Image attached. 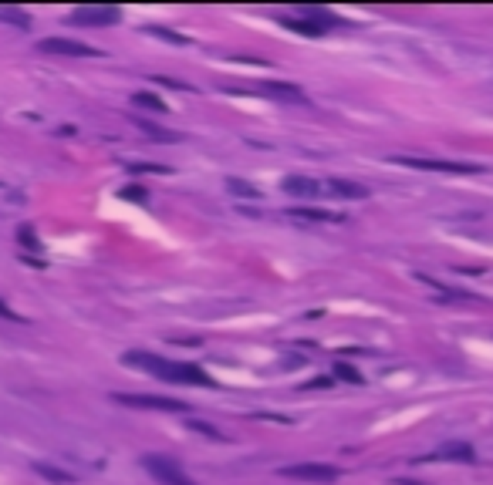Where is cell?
Listing matches in <instances>:
<instances>
[{
	"label": "cell",
	"instance_id": "cell-1",
	"mask_svg": "<svg viewBox=\"0 0 493 485\" xmlns=\"http://www.w3.org/2000/svg\"><path fill=\"white\" fill-rule=\"evenodd\" d=\"M122 364L139 371H149L156 374L159 381L169 384H193V388H213V378H207V371L196 368V364H186V361H172L162 358V354H149V351H132L122 358Z\"/></svg>",
	"mask_w": 493,
	"mask_h": 485
},
{
	"label": "cell",
	"instance_id": "cell-3",
	"mask_svg": "<svg viewBox=\"0 0 493 485\" xmlns=\"http://www.w3.org/2000/svg\"><path fill=\"white\" fill-rule=\"evenodd\" d=\"M395 166L405 169H422V172H450V176H473V172H483V166H473V162H446V159H415V155H395L389 159Z\"/></svg>",
	"mask_w": 493,
	"mask_h": 485
},
{
	"label": "cell",
	"instance_id": "cell-16",
	"mask_svg": "<svg viewBox=\"0 0 493 485\" xmlns=\"http://www.w3.org/2000/svg\"><path fill=\"white\" fill-rule=\"evenodd\" d=\"M287 216H294V219H311V223H338L335 213H314V209H294V213H287Z\"/></svg>",
	"mask_w": 493,
	"mask_h": 485
},
{
	"label": "cell",
	"instance_id": "cell-10",
	"mask_svg": "<svg viewBox=\"0 0 493 485\" xmlns=\"http://www.w3.org/2000/svg\"><path fill=\"white\" fill-rule=\"evenodd\" d=\"M325 192L338 196V199H368V189L358 186V182H345V179H328Z\"/></svg>",
	"mask_w": 493,
	"mask_h": 485
},
{
	"label": "cell",
	"instance_id": "cell-20",
	"mask_svg": "<svg viewBox=\"0 0 493 485\" xmlns=\"http://www.w3.org/2000/svg\"><path fill=\"white\" fill-rule=\"evenodd\" d=\"M190 428H193V432H199V435H207V438H220V432H217V428H213V425L193 422V425H190Z\"/></svg>",
	"mask_w": 493,
	"mask_h": 485
},
{
	"label": "cell",
	"instance_id": "cell-5",
	"mask_svg": "<svg viewBox=\"0 0 493 485\" xmlns=\"http://www.w3.org/2000/svg\"><path fill=\"white\" fill-rule=\"evenodd\" d=\"M281 475H284V479H298V482L328 485V482H335L341 472H338L335 465H325V462H298V465H284Z\"/></svg>",
	"mask_w": 493,
	"mask_h": 485
},
{
	"label": "cell",
	"instance_id": "cell-15",
	"mask_svg": "<svg viewBox=\"0 0 493 485\" xmlns=\"http://www.w3.org/2000/svg\"><path fill=\"white\" fill-rule=\"evenodd\" d=\"M0 21L11 24V27H24V31H27V24H31V17H27L24 11H14V7H0Z\"/></svg>",
	"mask_w": 493,
	"mask_h": 485
},
{
	"label": "cell",
	"instance_id": "cell-8",
	"mask_svg": "<svg viewBox=\"0 0 493 485\" xmlns=\"http://www.w3.org/2000/svg\"><path fill=\"white\" fill-rule=\"evenodd\" d=\"M118 405H129V408H149V411H182V401L172 398H152V395H112Z\"/></svg>",
	"mask_w": 493,
	"mask_h": 485
},
{
	"label": "cell",
	"instance_id": "cell-13",
	"mask_svg": "<svg viewBox=\"0 0 493 485\" xmlns=\"http://www.w3.org/2000/svg\"><path fill=\"white\" fill-rule=\"evenodd\" d=\"M132 105H139L145 112H166V102H162L159 95H152V91H135V95H132Z\"/></svg>",
	"mask_w": 493,
	"mask_h": 485
},
{
	"label": "cell",
	"instance_id": "cell-11",
	"mask_svg": "<svg viewBox=\"0 0 493 485\" xmlns=\"http://www.w3.org/2000/svg\"><path fill=\"white\" fill-rule=\"evenodd\" d=\"M260 91L271 98H284V102H304V91L298 85H287V81H267V85H260Z\"/></svg>",
	"mask_w": 493,
	"mask_h": 485
},
{
	"label": "cell",
	"instance_id": "cell-19",
	"mask_svg": "<svg viewBox=\"0 0 493 485\" xmlns=\"http://www.w3.org/2000/svg\"><path fill=\"white\" fill-rule=\"evenodd\" d=\"M17 236H21V242H24V246H31V250H41V242L34 240V230H31V226H21V233H17Z\"/></svg>",
	"mask_w": 493,
	"mask_h": 485
},
{
	"label": "cell",
	"instance_id": "cell-9",
	"mask_svg": "<svg viewBox=\"0 0 493 485\" xmlns=\"http://www.w3.org/2000/svg\"><path fill=\"white\" fill-rule=\"evenodd\" d=\"M284 189L294 199H318V196H325V186L318 179H308V176H291V179H284Z\"/></svg>",
	"mask_w": 493,
	"mask_h": 485
},
{
	"label": "cell",
	"instance_id": "cell-12",
	"mask_svg": "<svg viewBox=\"0 0 493 485\" xmlns=\"http://www.w3.org/2000/svg\"><path fill=\"white\" fill-rule=\"evenodd\" d=\"M436 459H450V462H473V448L467 442H450L436 452Z\"/></svg>",
	"mask_w": 493,
	"mask_h": 485
},
{
	"label": "cell",
	"instance_id": "cell-6",
	"mask_svg": "<svg viewBox=\"0 0 493 485\" xmlns=\"http://www.w3.org/2000/svg\"><path fill=\"white\" fill-rule=\"evenodd\" d=\"M71 21L81 27H112L122 21V11L118 7H75Z\"/></svg>",
	"mask_w": 493,
	"mask_h": 485
},
{
	"label": "cell",
	"instance_id": "cell-7",
	"mask_svg": "<svg viewBox=\"0 0 493 485\" xmlns=\"http://www.w3.org/2000/svg\"><path fill=\"white\" fill-rule=\"evenodd\" d=\"M38 51L41 54H61V58H95V48L81 44V41H71V38H44L38 41Z\"/></svg>",
	"mask_w": 493,
	"mask_h": 485
},
{
	"label": "cell",
	"instance_id": "cell-2",
	"mask_svg": "<svg viewBox=\"0 0 493 485\" xmlns=\"http://www.w3.org/2000/svg\"><path fill=\"white\" fill-rule=\"evenodd\" d=\"M281 21H284L291 31H298V34H311V38L328 34L331 24H335V17H331L328 11H318V7H301V11H294V14H284Z\"/></svg>",
	"mask_w": 493,
	"mask_h": 485
},
{
	"label": "cell",
	"instance_id": "cell-14",
	"mask_svg": "<svg viewBox=\"0 0 493 485\" xmlns=\"http://www.w3.org/2000/svg\"><path fill=\"white\" fill-rule=\"evenodd\" d=\"M34 472H41L44 479H51V482H61V485H71L75 479L68 472H61V469H54V465H44V462H34Z\"/></svg>",
	"mask_w": 493,
	"mask_h": 485
},
{
	"label": "cell",
	"instance_id": "cell-4",
	"mask_svg": "<svg viewBox=\"0 0 493 485\" xmlns=\"http://www.w3.org/2000/svg\"><path fill=\"white\" fill-rule=\"evenodd\" d=\"M142 469L152 475L159 485H196L193 479L176 465V459H169V455H142Z\"/></svg>",
	"mask_w": 493,
	"mask_h": 485
},
{
	"label": "cell",
	"instance_id": "cell-18",
	"mask_svg": "<svg viewBox=\"0 0 493 485\" xmlns=\"http://www.w3.org/2000/svg\"><path fill=\"white\" fill-rule=\"evenodd\" d=\"M227 186H230V192H237V196H250V199L257 196V189H250L246 182H237V179H230V182H227Z\"/></svg>",
	"mask_w": 493,
	"mask_h": 485
},
{
	"label": "cell",
	"instance_id": "cell-21",
	"mask_svg": "<svg viewBox=\"0 0 493 485\" xmlns=\"http://www.w3.org/2000/svg\"><path fill=\"white\" fill-rule=\"evenodd\" d=\"M0 317H4V320H14V324H21V317H17V314H14L11 307L4 304V300H0Z\"/></svg>",
	"mask_w": 493,
	"mask_h": 485
},
{
	"label": "cell",
	"instance_id": "cell-17",
	"mask_svg": "<svg viewBox=\"0 0 493 485\" xmlns=\"http://www.w3.org/2000/svg\"><path fill=\"white\" fill-rule=\"evenodd\" d=\"M335 374H338V378H341V381L362 384V374H358V371H355V368H345V364H338V368H335Z\"/></svg>",
	"mask_w": 493,
	"mask_h": 485
}]
</instances>
